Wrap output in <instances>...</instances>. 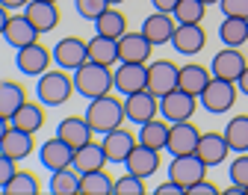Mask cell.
<instances>
[{"label": "cell", "instance_id": "f5cc1de1", "mask_svg": "<svg viewBox=\"0 0 248 195\" xmlns=\"http://www.w3.org/2000/svg\"><path fill=\"white\" fill-rule=\"evenodd\" d=\"M109 3H112V6H118V3H124V0H109Z\"/></svg>", "mask_w": 248, "mask_h": 195}, {"label": "cell", "instance_id": "30bf717a", "mask_svg": "<svg viewBox=\"0 0 248 195\" xmlns=\"http://www.w3.org/2000/svg\"><path fill=\"white\" fill-rule=\"evenodd\" d=\"M86 59H89V42L80 39V36H65L53 48V65H59V68H65V71L80 68Z\"/></svg>", "mask_w": 248, "mask_h": 195}, {"label": "cell", "instance_id": "816d5d0a", "mask_svg": "<svg viewBox=\"0 0 248 195\" xmlns=\"http://www.w3.org/2000/svg\"><path fill=\"white\" fill-rule=\"evenodd\" d=\"M204 3H207V6H219V0H204Z\"/></svg>", "mask_w": 248, "mask_h": 195}, {"label": "cell", "instance_id": "ba28073f", "mask_svg": "<svg viewBox=\"0 0 248 195\" xmlns=\"http://www.w3.org/2000/svg\"><path fill=\"white\" fill-rule=\"evenodd\" d=\"M204 175H207V162H204L198 154L171 157V162H169V180L180 183L183 189H189L192 183L204 180Z\"/></svg>", "mask_w": 248, "mask_h": 195}, {"label": "cell", "instance_id": "52a82bcc", "mask_svg": "<svg viewBox=\"0 0 248 195\" xmlns=\"http://www.w3.org/2000/svg\"><path fill=\"white\" fill-rule=\"evenodd\" d=\"M245 65H248V56L239 48H228L225 45L219 53H213V59H210V74L219 77V80H228V83H236L239 74L245 71Z\"/></svg>", "mask_w": 248, "mask_h": 195}, {"label": "cell", "instance_id": "83f0119b", "mask_svg": "<svg viewBox=\"0 0 248 195\" xmlns=\"http://www.w3.org/2000/svg\"><path fill=\"white\" fill-rule=\"evenodd\" d=\"M92 24H95V32H98V36H107V39H121L124 32H127V15L118 12L115 6L104 9Z\"/></svg>", "mask_w": 248, "mask_h": 195}, {"label": "cell", "instance_id": "6da1fadb", "mask_svg": "<svg viewBox=\"0 0 248 195\" xmlns=\"http://www.w3.org/2000/svg\"><path fill=\"white\" fill-rule=\"evenodd\" d=\"M74 89L77 95H83L86 101H95L101 95H109L115 89V77H112V65H101L86 59L80 68H74Z\"/></svg>", "mask_w": 248, "mask_h": 195}, {"label": "cell", "instance_id": "bcb514c9", "mask_svg": "<svg viewBox=\"0 0 248 195\" xmlns=\"http://www.w3.org/2000/svg\"><path fill=\"white\" fill-rule=\"evenodd\" d=\"M30 0H0V6H6L9 12H24Z\"/></svg>", "mask_w": 248, "mask_h": 195}, {"label": "cell", "instance_id": "c3c4849f", "mask_svg": "<svg viewBox=\"0 0 248 195\" xmlns=\"http://www.w3.org/2000/svg\"><path fill=\"white\" fill-rule=\"evenodd\" d=\"M245 192H248V186H242V183H233V180H231V186L225 189V195H245Z\"/></svg>", "mask_w": 248, "mask_h": 195}, {"label": "cell", "instance_id": "8992f818", "mask_svg": "<svg viewBox=\"0 0 248 195\" xmlns=\"http://www.w3.org/2000/svg\"><path fill=\"white\" fill-rule=\"evenodd\" d=\"M50 65H53V50H47L42 42L15 50V68L27 77H42L45 71H50Z\"/></svg>", "mask_w": 248, "mask_h": 195}, {"label": "cell", "instance_id": "f546056e", "mask_svg": "<svg viewBox=\"0 0 248 195\" xmlns=\"http://www.w3.org/2000/svg\"><path fill=\"white\" fill-rule=\"evenodd\" d=\"M213 80L210 68L207 65H180V77H177V86L186 89V92H192V95H201L207 89V83Z\"/></svg>", "mask_w": 248, "mask_h": 195}, {"label": "cell", "instance_id": "7dc6e473", "mask_svg": "<svg viewBox=\"0 0 248 195\" xmlns=\"http://www.w3.org/2000/svg\"><path fill=\"white\" fill-rule=\"evenodd\" d=\"M236 89H239L242 95H248V65H245V71H242L239 80H236Z\"/></svg>", "mask_w": 248, "mask_h": 195}, {"label": "cell", "instance_id": "ee69618b", "mask_svg": "<svg viewBox=\"0 0 248 195\" xmlns=\"http://www.w3.org/2000/svg\"><path fill=\"white\" fill-rule=\"evenodd\" d=\"M154 195H186V189L180 183H174V180H166V183H160L154 189Z\"/></svg>", "mask_w": 248, "mask_h": 195}, {"label": "cell", "instance_id": "d4e9b609", "mask_svg": "<svg viewBox=\"0 0 248 195\" xmlns=\"http://www.w3.org/2000/svg\"><path fill=\"white\" fill-rule=\"evenodd\" d=\"M36 142H33V133H27V130H18V127H9L6 136L0 139V154L12 157L15 162L18 160H27L30 154H33Z\"/></svg>", "mask_w": 248, "mask_h": 195}, {"label": "cell", "instance_id": "484cf974", "mask_svg": "<svg viewBox=\"0 0 248 195\" xmlns=\"http://www.w3.org/2000/svg\"><path fill=\"white\" fill-rule=\"evenodd\" d=\"M45 118H47V113H45V104L42 101H24L21 110L12 115V127L27 130V133L36 136L39 130L45 127Z\"/></svg>", "mask_w": 248, "mask_h": 195}, {"label": "cell", "instance_id": "e575fe53", "mask_svg": "<svg viewBox=\"0 0 248 195\" xmlns=\"http://www.w3.org/2000/svg\"><path fill=\"white\" fill-rule=\"evenodd\" d=\"M222 133H225L231 151H236V154L248 151V115H233Z\"/></svg>", "mask_w": 248, "mask_h": 195}, {"label": "cell", "instance_id": "603a6c76", "mask_svg": "<svg viewBox=\"0 0 248 195\" xmlns=\"http://www.w3.org/2000/svg\"><path fill=\"white\" fill-rule=\"evenodd\" d=\"M107 151L101 142H86L74 151V160H71V169L80 172V175H89V172H98V169H107Z\"/></svg>", "mask_w": 248, "mask_h": 195}, {"label": "cell", "instance_id": "db71d44e", "mask_svg": "<svg viewBox=\"0 0 248 195\" xmlns=\"http://www.w3.org/2000/svg\"><path fill=\"white\" fill-rule=\"evenodd\" d=\"M53 3H59V0H53Z\"/></svg>", "mask_w": 248, "mask_h": 195}, {"label": "cell", "instance_id": "2e32d148", "mask_svg": "<svg viewBox=\"0 0 248 195\" xmlns=\"http://www.w3.org/2000/svg\"><path fill=\"white\" fill-rule=\"evenodd\" d=\"M204 45H207V32L201 24H177L174 36H171V48L180 56H195L204 50Z\"/></svg>", "mask_w": 248, "mask_h": 195}, {"label": "cell", "instance_id": "d590c367", "mask_svg": "<svg viewBox=\"0 0 248 195\" xmlns=\"http://www.w3.org/2000/svg\"><path fill=\"white\" fill-rule=\"evenodd\" d=\"M0 192H3V195H39V178L33 172H27V169H18L12 175V180Z\"/></svg>", "mask_w": 248, "mask_h": 195}, {"label": "cell", "instance_id": "44dd1931", "mask_svg": "<svg viewBox=\"0 0 248 195\" xmlns=\"http://www.w3.org/2000/svg\"><path fill=\"white\" fill-rule=\"evenodd\" d=\"M56 136H59L62 142H68V145L77 151L80 145L92 142V136H95V130L89 127L86 115H68V118H62V121H59V127H56Z\"/></svg>", "mask_w": 248, "mask_h": 195}, {"label": "cell", "instance_id": "7402d4cb", "mask_svg": "<svg viewBox=\"0 0 248 195\" xmlns=\"http://www.w3.org/2000/svg\"><path fill=\"white\" fill-rule=\"evenodd\" d=\"M124 169H127L130 175H139V178L148 180L151 175H157V169H160V151H154V148L136 142V148L130 151V157L124 160Z\"/></svg>", "mask_w": 248, "mask_h": 195}, {"label": "cell", "instance_id": "ab89813d", "mask_svg": "<svg viewBox=\"0 0 248 195\" xmlns=\"http://www.w3.org/2000/svg\"><path fill=\"white\" fill-rule=\"evenodd\" d=\"M231 180L233 183H242V186H248V151H242L233 162H231Z\"/></svg>", "mask_w": 248, "mask_h": 195}, {"label": "cell", "instance_id": "f6af8a7d", "mask_svg": "<svg viewBox=\"0 0 248 195\" xmlns=\"http://www.w3.org/2000/svg\"><path fill=\"white\" fill-rule=\"evenodd\" d=\"M180 3V0H151V6L157 12H174V6Z\"/></svg>", "mask_w": 248, "mask_h": 195}, {"label": "cell", "instance_id": "1f68e13d", "mask_svg": "<svg viewBox=\"0 0 248 195\" xmlns=\"http://www.w3.org/2000/svg\"><path fill=\"white\" fill-rule=\"evenodd\" d=\"M89 59L101 65H118V39H107L95 32L89 39Z\"/></svg>", "mask_w": 248, "mask_h": 195}, {"label": "cell", "instance_id": "f35d334b", "mask_svg": "<svg viewBox=\"0 0 248 195\" xmlns=\"http://www.w3.org/2000/svg\"><path fill=\"white\" fill-rule=\"evenodd\" d=\"M112 3L109 0H74V9H77V15L80 18H86V21H95L104 9H109Z\"/></svg>", "mask_w": 248, "mask_h": 195}, {"label": "cell", "instance_id": "60d3db41", "mask_svg": "<svg viewBox=\"0 0 248 195\" xmlns=\"http://www.w3.org/2000/svg\"><path fill=\"white\" fill-rule=\"evenodd\" d=\"M225 18H248V0H219Z\"/></svg>", "mask_w": 248, "mask_h": 195}, {"label": "cell", "instance_id": "74e56055", "mask_svg": "<svg viewBox=\"0 0 248 195\" xmlns=\"http://www.w3.org/2000/svg\"><path fill=\"white\" fill-rule=\"evenodd\" d=\"M148 189H145V178H139V175H121V178H115V192L112 195H145Z\"/></svg>", "mask_w": 248, "mask_h": 195}, {"label": "cell", "instance_id": "681fc988", "mask_svg": "<svg viewBox=\"0 0 248 195\" xmlns=\"http://www.w3.org/2000/svg\"><path fill=\"white\" fill-rule=\"evenodd\" d=\"M9 15H12V12H9L6 6H0V39H3V30H6V21H9Z\"/></svg>", "mask_w": 248, "mask_h": 195}, {"label": "cell", "instance_id": "d6986e66", "mask_svg": "<svg viewBox=\"0 0 248 195\" xmlns=\"http://www.w3.org/2000/svg\"><path fill=\"white\" fill-rule=\"evenodd\" d=\"M24 15L30 18V24H33L39 30V36H45V32H53L56 24H59V6L53 3V0H30Z\"/></svg>", "mask_w": 248, "mask_h": 195}, {"label": "cell", "instance_id": "f907efd6", "mask_svg": "<svg viewBox=\"0 0 248 195\" xmlns=\"http://www.w3.org/2000/svg\"><path fill=\"white\" fill-rule=\"evenodd\" d=\"M9 127H12V121H9V118H3V115H0V139L6 136V130H9Z\"/></svg>", "mask_w": 248, "mask_h": 195}, {"label": "cell", "instance_id": "8fae6325", "mask_svg": "<svg viewBox=\"0 0 248 195\" xmlns=\"http://www.w3.org/2000/svg\"><path fill=\"white\" fill-rule=\"evenodd\" d=\"M124 113H127V121H133L139 127V124H145V121L160 115V98L154 92H148V89L133 92V95L124 98Z\"/></svg>", "mask_w": 248, "mask_h": 195}, {"label": "cell", "instance_id": "cb8c5ba5", "mask_svg": "<svg viewBox=\"0 0 248 195\" xmlns=\"http://www.w3.org/2000/svg\"><path fill=\"white\" fill-rule=\"evenodd\" d=\"M195 154L207 162V169L210 166H222V162L228 160V154H231V145H228L225 133H201Z\"/></svg>", "mask_w": 248, "mask_h": 195}, {"label": "cell", "instance_id": "e0dca14e", "mask_svg": "<svg viewBox=\"0 0 248 195\" xmlns=\"http://www.w3.org/2000/svg\"><path fill=\"white\" fill-rule=\"evenodd\" d=\"M104 151H107V160L109 162H121L124 166V160L130 157V151L136 148V133H130L127 127H115V130H109V133H104Z\"/></svg>", "mask_w": 248, "mask_h": 195}, {"label": "cell", "instance_id": "277c9868", "mask_svg": "<svg viewBox=\"0 0 248 195\" xmlns=\"http://www.w3.org/2000/svg\"><path fill=\"white\" fill-rule=\"evenodd\" d=\"M236 83H228V80H219V77H213L207 83V89L198 95V104L210 113V115H222V113H231L233 104H236Z\"/></svg>", "mask_w": 248, "mask_h": 195}, {"label": "cell", "instance_id": "ffe728a7", "mask_svg": "<svg viewBox=\"0 0 248 195\" xmlns=\"http://www.w3.org/2000/svg\"><path fill=\"white\" fill-rule=\"evenodd\" d=\"M3 42H6V45H12L15 50H18V48H27V45L39 42V30L30 24V18H27L24 12L9 15L6 30H3Z\"/></svg>", "mask_w": 248, "mask_h": 195}, {"label": "cell", "instance_id": "836d02e7", "mask_svg": "<svg viewBox=\"0 0 248 195\" xmlns=\"http://www.w3.org/2000/svg\"><path fill=\"white\" fill-rule=\"evenodd\" d=\"M219 39L228 48H242L248 42V18H225L219 24Z\"/></svg>", "mask_w": 248, "mask_h": 195}, {"label": "cell", "instance_id": "4316f807", "mask_svg": "<svg viewBox=\"0 0 248 195\" xmlns=\"http://www.w3.org/2000/svg\"><path fill=\"white\" fill-rule=\"evenodd\" d=\"M169 121L166 118H151L145 124H139V133H136V142L139 145H148L154 151H166V142H169Z\"/></svg>", "mask_w": 248, "mask_h": 195}, {"label": "cell", "instance_id": "9a60e30c", "mask_svg": "<svg viewBox=\"0 0 248 195\" xmlns=\"http://www.w3.org/2000/svg\"><path fill=\"white\" fill-rule=\"evenodd\" d=\"M151 50H154V45L145 39L142 30H136V32L127 30V32L118 39V62H139V65H148Z\"/></svg>", "mask_w": 248, "mask_h": 195}, {"label": "cell", "instance_id": "4dcf8cb0", "mask_svg": "<svg viewBox=\"0 0 248 195\" xmlns=\"http://www.w3.org/2000/svg\"><path fill=\"white\" fill-rule=\"evenodd\" d=\"M47 192L50 195H80V172H74L71 166L50 172Z\"/></svg>", "mask_w": 248, "mask_h": 195}, {"label": "cell", "instance_id": "9c48e42d", "mask_svg": "<svg viewBox=\"0 0 248 195\" xmlns=\"http://www.w3.org/2000/svg\"><path fill=\"white\" fill-rule=\"evenodd\" d=\"M177 77H180V65H174L171 59H154V62H148V86L145 89L163 98L171 89H177Z\"/></svg>", "mask_w": 248, "mask_h": 195}, {"label": "cell", "instance_id": "3957f363", "mask_svg": "<svg viewBox=\"0 0 248 195\" xmlns=\"http://www.w3.org/2000/svg\"><path fill=\"white\" fill-rule=\"evenodd\" d=\"M74 77H68L65 68H50L42 77H36V98L45 107H62L74 95Z\"/></svg>", "mask_w": 248, "mask_h": 195}, {"label": "cell", "instance_id": "4fadbf2b", "mask_svg": "<svg viewBox=\"0 0 248 195\" xmlns=\"http://www.w3.org/2000/svg\"><path fill=\"white\" fill-rule=\"evenodd\" d=\"M115 92L118 95H133V92H142L148 86V65H139V62H118L115 65Z\"/></svg>", "mask_w": 248, "mask_h": 195}, {"label": "cell", "instance_id": "7a4b0ae2", "mask_svg": "<svg viewBox=\"0 0 248 195\" xmlns=\"http://www.w3.org/2000/svg\"><path fill=\"white\" fill-rule=\"evenodd\" d=\"M86 121H89V127L95 130V133H101V136L109 133V130H115V127H121L127 121L124 101L112 98V92L95 98V101H89V107H86Z\"/></svg>", "mask_w": 248, "mask_h": 195}, {"label": "cell", "instance_id": "5bb4252c", "mask_svg": "<svg viewBox=\"0 0 248 195\" xmlns=\"http://www.w3.org/2000/svg\"><path fill=\"white\" fill-rule=\"evenodd\" d=\"M139 30L145 32V39H148L154 48H157V45H171V36H174V30H177V21H174L171 12H157V9H154V12L142 21Z\"/></svg>", "mask_w": 248, "mask_h": 195}, {"label": "cell", "instance_id": "d6a6232c", "mask_svg": "<svg viewBox=\"0 0 248 195\" xmlns=\"http://www.w3.org/2000/svg\"><path fill=\"white\" fill-rule=\"evenodd\" d=\"M115 192V178L107 175V169L80 175V195H112Z\"/></svg>", "mask_w": 248, "mask_h": 195}, {"label": "cell", "instance_id": "11a10c76", "mask_svg": "<svg viewBox=\"0 0 248 195\" xmlns=\"http://www.w3.org/2000/svg\"><path fill=\"white\" fill-rule=\"evenodd\" d=\"M245 195H248V192H245Z\"/></svg>", "mask_w": 248, "mask_h": 195}, {"label": "cell", "instance_id": "7bdbcfd3", "mask_svg": "<svg viewBox=\"0 0 248 195\" xmlns=\"http://www.w3.org/2000/svg\"><path fill=\"white\" fill-rule=\"evenodd\" d=\"M186 195H219V186L204 178V180H198V183H192L189 189H186Z\"/></svg>", "mask_w": 248, "mask_h": 195}, {"label": "cell", "instance_id": "5b68a950", "mask_svg": "<svg viewBox=\"0 0 248 195\" xmlns=\"http://www.w3.org/2000/svg\"><path fill=\"white\" fill-rule=\"evenodd\" d=\"M195 110H198V95L186 92V89H180V86L160 98V115H163L169 124H174V121H189V118L195 115Z\"/></svg>", "mask_w": 248, "mask_h": 195}, {"label": "cell", "instance_id": "7c38bea8", "mask_svg": "<svg viewBox=\"0 0 248 195\" xmlns=\"http://www.w3.org/2000/svg\"><path fill=\"white\" fill-rule=\"evenodd\" d=\"M198 139H201V130L189 121H174L169 127V142H166V151L171 157H183V154H195L198 148Z\"/></svg>", "mask_w": 248, "mask_h": 195}, {"label": "cell", "instance_id": "ac0fdd59", "mask_svg": "<svg viewBox=\"0 0 248 195\" xmlns=\"http://www.w3.org/2000/svg\"><path fill=\"white\" fill-rule=\"evenodd\" d=\"M71 160H74V148L68 142H62L59 136L45 139V145L39 148V162H42L47 172H56V169L71 166Z\"/></svg>", "mask_w": 248, "mask_h": 195}, {"label": "cell", "instance_id": "b9f144b4", "mask_svg": "<svg viewBox=\"0 0 248 195\" xmlns=\"http://www.w3.org/2000/svg\"><path fill=\"white\" fill-rule=\"evenodd\" d=\"M15 172H18V162H15L12 157H6V154H0V189L12 180Z\"/></svg>", "mask_w": 248, "mask_h": 195}, {"label": "cell", "instance_id": "8d00e7d4", "mask_svg": "<svg viewBox=\"0 0 248 195\" xmlns=\"http://www.w3.org/2000/svg\"><path fill=\"white\" fill-rule=\"evenodd\" d=\"M204 12H207V3H204V0H180L171 15H174L177 24H201Z\"/></svg>", "mask_w": 248, "mask_h": 195}, {"label": "cell", "instance_id": "f1b7e54d", "mask_svg": "<svg viewBox=\"0 0 248 195\" xmlns=\"http://www.w3.org/2000/svg\"><path fill=\"white\" fill-rule=\"evenodd\" d=\"M24 101H27V92H24L21 83H15V80H0V115L12 121V115L21 110Z\"/></svg>", "mask_w": 248, "mask_h": 195}]
</instances>
